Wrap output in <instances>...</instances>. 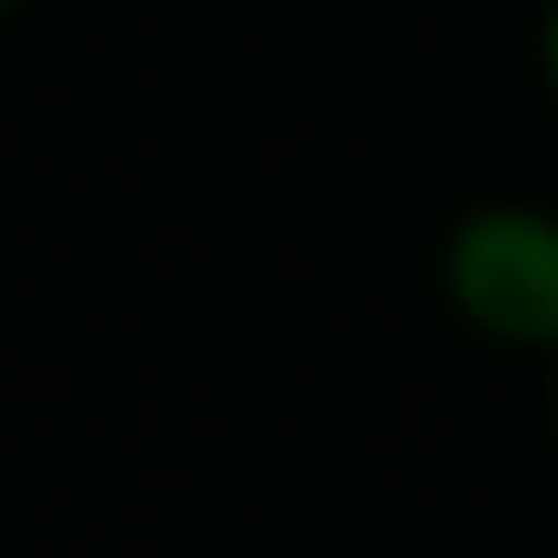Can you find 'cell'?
I'll return each instance as SVG.
<instances>
[{"mask_svg":"<svg viewBox=\"0 0 558 558\" xmlns=\"http://www.w3.org/2000/svg\"><path fill=\"white\" fill-rule=\"evenodd\" d=\"M438 299L465 336L502 354H558V215L531 196H484L438 242Z\"/></svg>","mask_w":558,"mask_h":558,"instance_id":"obj_1","label":"cell"},{"mask_svg":"<svg viewBox=\"0 0 558 558\" xmlns=\"http://www.w3.org/2000/svg\"><path fill=\"white\" fill-rule=\"evenodd\" d=\"M539 84H549V102H558V0L539 10Z\"/></svg>","mask_w":558,"mask_h":558,"instance_id":"obj_2","label":"cell"},{"mask_svg":"<svg viewBox=\"0 0 558 558\" xmlns=\"http://www.w3.org/2000/svg\"><path fill=\"white\" fill-rule=\"evenodd\" d=\"M549 418H558V354H549Z\"/></svg>","mask_w":558,"mask_h":558,"instance_id":"obj_3","label":"cell"},{"mask_svg":"<svg viewBox=\"0 0 558 558\" xmlns=\"http://www.w3.org/2000/svg\"><path fill=\"white\" fill-rule=\"evenodd\" d=\"M0 10H20V0H0Z\"/></svg>","mask_w":558,"mask_h":558,"instance_id":"obj_4","label":"cell"}]
</instances>
